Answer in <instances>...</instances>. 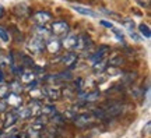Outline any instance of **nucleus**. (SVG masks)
<instances>
[{
  "mask_svg": "<svg viewBox=\"0 0 151 138\" xmlns=\"http://www.w3.org/2000/svg\"><path fill=\"white\" fill-rule=\"evenodd\" d=\"M60 48H62V42L59 41V38H49L45 43V49H48V52L50 53H59Z\"/></svg>",
  "mask_w": 151,
  "mask_h": 138,
  "instance_id": "obj_10",
  "label": "nucleus"
},
{
  "mask_svg": "<svg viewBox=\"0 0 151 138\" xmlns=\"http://www.w3.org/2000/svg\"><path fill=\"white\" fill-rule=\"evenodd\" d=\"M70 32V27L66 21H55L50 27V34H53L56 38H65L67 34Z\"/></svg>",
  "mask_w": 151,
  "mask_h": 138,
  "instance_id": "obj_2",
  "label": "nucleus"
},
{
  "mask_svg": "<svg viewBox=\"0 0 151 138\" xmlns=\"http://www.w3.org/2000/svg\"><path fill=\"white\" fill-rule=\"evenodd\" d=\"M137 1H139L141 6H144V7H147V6L150 4V0H137Z\"/></svg>",
  "mask_w": 151,
  "mask_h": 138,
  "instance_id": "obj_29",
  "label": "nucleus"
},
{
  "mask_svg": "<svg viewBox=\"0 0 151 138\" xmlns=\"http://www.w3.org/2000/svg\"><path fill=\"white\" fill-rule=\"evenodd\" d=\"M76 116H77V113H76V110H73V109H71V110L65 112V114H62V117L66 119V120H74Z\"/></svg>",
  "mask_w": 151,
  "mask_h": 138,
  "instance_id": "obj_22",
  "label": "nucleus"
},
{
  "mask_svg": "<svg viewBox=\"0 0 151 138\" xmlns=\"http://www.w3.org/2000/svg\"><path fill=\"white\" fill-rule=\"evenodd\" d=\"M3 14H4V7H3V6H0V17L3 16Z\"/></svg>",
  "mask_w": 151,
  "mask_h": 138,
  "instance_id": "obj_31",
  "label": "nucleus"
},
{
  "mask_svg": "<svg viewBox=\"0 0 151 138\" xmlns=\"http://www.w3.org/2000/svg\"><path fill=\"white\" fill-rule=\"evenodd\" d=\"M77 61H78V54H76L74 52H67V53L62 57V63L66 64V67L69 70L74 69Z\"/></svg>",
  "mask_w": 151,
  "mask_h": 138,
  "instance_id": "obj_6",
  "label": "nucleus"
},
{
  "mask_svg": "<svg viewBox=\"0 0 151 138\" xmlns=\"http://www.w3.org/2000/svg\"><path fill=\"white\" fill-rule=\"evenodd\" d=\"M109 63H111V66L116 67V66H119V64L123 63V57H120V56H116V57L111 59V60H109Z\"/></svg>",
  "mask_w": 151,
  "mask_h": 138,
  "instance_id": "obj_24",
  "label": "nucleus"
},
{
  "mask_svg": "<svg viewBox=\"0 0 151 138\" xmlns=\"http://www.w3.org/2000/svg\"><path fill=\"white\" fill-rule=\"evenodd\" d=\"M3 80H4V74H3V71L0 70V82H3Z\"/></svg>",
  "mask_w": 151,
  "mask_h": 138,
  "instance_id": "obj_30",
  "label": "nucleus"
},
{
  "mask_svg": "<svg viewBox=\"0 0 151 138\" xmlns=\"http://www.w3.org/2000/svg\"><path fill=\"white\" fill-rule=\"evenodd\" d=\"M29 95L32 98V101H37V102H41L45 98V88H41V87H32L31 89H29Z\"/></svg>",
  "mask_w": 151,
  "mask_h": 138,
  "instance_id": "obj_15",
  "label": "nucleus"
},
{
  "mask_svg": "<svg viewBox=\"0 0 151 138\" xmlns=\"http://www.w3.org/2000/svg\"><path fill=\"white\" fill-rule=\"evenodd\" d=\"M17 120H18V117H17L16 110H13V112H7V113H6L4 123H3V127H4L6 130H9V128H11L13 126H14V124H16Z\"/></svg>",
  "mask_w": 151,
  "mask_h": 138,
  "instance_id": "obj_14",
  "label": "nucleus"
},
{
  "mask_svg": "<svg viewBox=\"0 0 151 138\" xmlns=\"http://www.w3.org/2000/svg\"><path fill=\"white\" fill-rule=\"evenodd\" d=\"M92 120H94V114H91V113H83V114L76 116L74 123L77 127H86L88 124H91Z\"/></svg>",
  "mask_w": 151,
  "mask_h": 138,
  "instance_id": "obj_8",
  "label": "nucleus"
},
{
  "mask_svg": "<svg viewBox=\"0 0 151 138\" xmlns=\"http://www.w3.org/2000/svg\"><path fill=\"white\" fill-rule=\"evenodd\" d=\"M105 69H106V59H102V60L94 63V70L97 73H102V71H105Z\"/></svg>",
  "mask_w": 151,
  "mask_h": 138,
  "instance_id": "obj_20",
  "label": "nucleus"
},
{
  "mask_svg": "<svg viewBox=\"0 0 151 138\" xmlns=\"http://www.w3.org/2000/svg\"><path fill=\"white\" fill-rule=\"evenodd\" d=\"M76 45H77V35H74V34H67V35L63 38L62 46L65 49H67L69 52H74Z\"/></svg>",
  "mask_w": 151,
  "mask_h": 138,
  "instance_id": "obj_7",
  "label": "nucleus"
},
{
  "mask_svg": "<svg viewBox=\"0 0 151 138\" xmlns=\"http://www.w3.org/2000/svg\"><path fill=\"white\" fill-rule=\"evenodd\" d=\"M73 10H76L77 13H80L83 16H88V17H92V18H97L98 14L95 11L90 10V9H86V7H81V6H73Z\"/></svg>",
  "mask_w": 151,
  "mask_h": 138,
  "instance_id": "obj_17",
  "label": "nucleus"
},
{
  "mask_svg": "<svg viewBox=\"0 0 151 138\" xmlns=\"http://www.w3.org/2000/svg\"><path fill=\"white\" fill-rule=\"evenodd\" d=\"M10 95V87L6 82H0V99L4 101L7 96Z\"/></svg>",
  "mask_w": 151,
  "mask_h": 138,
  "instance_id": "obj_19",
  "label": "nucleus"
},
{
  "mask_svg": "<svg viewBox=\"0 0 151 138\" xmlns=\"http://www.w3.org/2000/svg\"><path fill=\"white\" fill-rule=\"evenodd\" d=\"M6 109H7V103H6V101H1L0 102V113L6 112Z\"/></svg>",
  "mask_w": 151,
  "mask_h": 138,
  "instance_id": "obj_28",
  "label": "nucleus"
},
{
  "mask_svg": "<svg viewBox=\"0 0 151 138\" xmlns=\"http://www.w3.org/2000/svg\"><path fill=\"white\" fill-rule=\"evenodd\" d=\"M20 78H21V84H25L28 85V89H31L32 87H35L37 84V74H35V71L34 70H24V71H21L20 73Z\"/></svg>",
  "mask_w": 151,
  "mask_h": 138,
  "instance_id": "obj_4",
  "label": "nucleus"
},
{
  "mask_svg": "<svg viewBox=\"0 0 151 138\" xmlns=\"http://www.w3.org/2000/svg\"><path fill=\"white\" fill-rule=\"evenodd\" d=\"M4 101H6V103H7V106H13L14 109L22 106V98H21V95H16V94H11V92H10V95L7 96Z\"/></svg>",
  "mask_w": 151,
  "mask_h": 138,
  "instance_id": "obj_12",
  "label": "nucleus"
},
{
  "mask_svg": "<svg viewBox=\"0 0 151 138\" xmlns=\"http://www.w3.org/2000/svg\"><path fill=\"white\" fill-rule=\"evenodd\" d=\"M10 92L11 94H16V95H22V91H24V88H22V85L20 81L14 80L13 82H10Z\"/></svg>",
  "mask_w": 151,
  "mask_h": 138,
  "instance_id": "obj_18",
  "label": "nucleus"
},
{
  "mask_svg": "<svg viewBox=\"0 0 151 138\" xmlns=\"http://www.w3.org/2000/svg\"><path fill=\"white\" fill-rule=\"evenodd\" d=\"M0 41H3L6 43L10 41V36H9V34H7V31L4 28H0Z\"/></svg>",
  "mask_w": 151,
  "mask_h": 138,
  "instance_id": "obj_23",
  "label": "nucleus"
},
{
  "mask_svg": "<svg viewBox=\"0 0 151 138\" xmlns=\"http://www.w3.org/2000/svg\"><path fill=\"white\" fill-rule=\"evenodd\" d=\"M50 20H52V16L49 14L48 11H38V13H35L32 16V21L37 24V27L46 25Z\"/></svg>",
  "mask_w": 151,
  "mask_h": 138,
  "instance_id": "obj_5",
  "label": "nucleus"
},
{
  "mask_svg": "<svg viewBox=\"0 0 151 138\" xmlns=\"http://www.w3.org/2000/svg\"><path fill=\"white\" fill-rule=\"evenodd\" d=\"M94 48V42L92 39L86 34H81V35H77V45H76V50L77 52H81V53H87L92 50Z\"/></svg>",
  "mask_w": 151,
  "mask_h": 138,
  "instance_id": "obj_1",
  "label": "nucleus"
},
{
  "mask_svg": "<svg viewBox=\"0 0 151 138\" xmlns=\"http://www.w3.org/2000/svg\"><path fill=\"white\" fill-rule=\"evenodd\" d=\"M9 138H27V134L24 131H14L13 134L9 135Z\"/></svg>",
  "mask_w": 151,
  "mask_h": 138,
  "instance_id": "obj_25",
  "label": "nucleus"
},
{
  "mask_svg": "<svg viewBox=\"0 0 151 138\" xmlns=\"http://www.w3.org/2000/svg\"><path fill=\"white\" fill-rule=\"evenodd\" d=\"M108 53H109V48H108V46H101L99 49H97V50H95V53L91 54L90 60H91L92 63L99 61V60H102V59L106 57V54H108Z\"/></svg>",
  "mask_w": 151,
  "mask_h": 138,
  "instance_id": "obj_13",
  "label": "nucleus"
},
{
  "mask_svg": "<svg viewBox=\"0 0 151 138\" xmlns=\"http://www.w3.org/2000/svg\"><path fill=\"white\" fill-rule=\"evenodd\" d=\"M139 31H140V34L143 35L144 38H148L151 36V31H150V27L147 25V24H141V25H139Z\"/></svg>",
  "mask_w": 151,
  "mask_h": 138,
  "instance_id": "obj_21",
  "label": "nucleus"
},
{
  "mask_svg": "<svg viewBox=\"0 0 151 138\" xmlns=\"http://www.w3.org/2000/svg\"><path fill=\"white\" fill-rule=\"evenodd\" d=\"M101 24H102L105 28H109V29H112V28H113L112 22H108V21H105V20H102V21H101Z\"/></svg>",
  "mask_w": 151,
  "mask_h": 138,
  "instance_id": "obj_27",
  "label": "nucleus"
},
{
  "mask_svg": "<svg viewBox=\"0 0 151 138\" xmlns=\"http://www.w3.org/2000/svg\"><path fill=\"white\" fill-rule=\"evenodd\" d=\"M124 24H126L124 28L129 31V34H133V32H134V22L133 21H124Z\"/></svg>",
  "mask_w": 151,
  "mask_h": 138,
  "instance_id": "obj_26",
  "label": "nucleus"
},
{
  "mask_svg": "<svg viewBox=\"0 0 151 138\" xmlns=\"http://www.w3.org/2000/svg\"><path fill=\"white\" fill-rule=\"evenodd\" d=\"M28 49L29 52H32L34 54H39L45 50V41L42 38H39L38 35H32L28 41Z\"/></svg>",
  "mask_w": 151,
  "mask_h": 138,
  "instance_id": "obj_3",
  "label": "nucleus"
},
{
  "mask_svg": "<svg viewBox=\"0 0 151 138\" xmlns=\"http://www.w3.org/2000/svg\"><path fill=\"white\" fill-rule=\"evenodd\" d=\"M56 114H58V110L53 105H42L41 106V116L48 119V117H53Z\"/></svg>",
  "mask_w": 151,
  "mask_h": 138,
  "instance_id": "obj_16",
  "label": "nucleus"
},
{
  "mask_svg": "<svg viewBox=\"0 0 151 138\" xmlns=\"http://www.w3.org/2000/svg\"><path fill=\"white\" fill-rule=\"evenodd\" d=\"M45 98H48L50 102L59 101L62 98V91L56 87H46L45 88Z\"/></svg>",
  "mask_w": 151,
  "mask_h": 138,
  "instance_id": "obj_9",
  "label": "nucleus"
},
{
  "mask_svg": "<svg viewBox=\"0 0 151 138\" xmlns=\"http://www.w3.org/2000/svg\"><path fill=\"white\" fill-rule=\"evenodd\" d=\"M78 96H80L86 103H91V102H95V101L99 99L101 92H99V91H92V92H87V94H84V92L81 91V92H78Z\"/></svg>",
  "mask_w": 151,
  "mask_h": 138,
  "instance_id": "obj_11",
  "label": "nucleus"
}]
</instances>
